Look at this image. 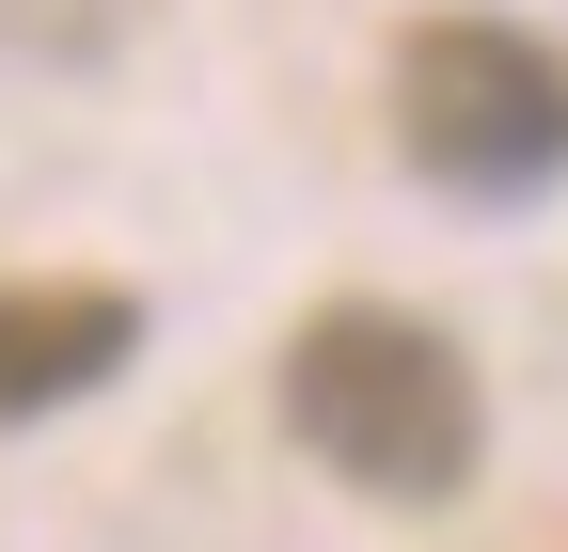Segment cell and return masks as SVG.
Wrapping results in <instances>:
<instances>
[{
  "label": "cell",
  "mask_w": 568,
  "mask_h": 552,
  "mask_svg": "<svg viewBox=\"0 0 568 552\" xmlns=\"http://www.w3.org/2000/svg\"><path fill=\"white\" fill-rule=\"evenodd\" d=\"M126 348H142V300L126 285H0V427L95 395Z\"/></svg>",
  "instance_id": "3957f363"
},
{
  "label": "cell",
  "mask_w": 568,
  "mask_h": 552,
  "mask_svg": "<svg viewBox=\"0 0 568 552\" xmlns=\"http://www.w3.org/2000/svg\"><path fill=\"white\" fill-rule=\"evenodd\" d=\"M395 143L458 190H537L568 174V63L506 17H443L395 48Z\"/></svg>",
  "instance_id": "7a4b0ae2"
},
{
  "label": "cell",
  "mask_w": 568,
  "mask_h": 552,
  "mask_svg": "<svg viewBox=\"0 0 568 552\" xmlns=\"http://www.w3.org/2000/svg\"><path fill=\"white\" fill-rule=\"evenodd\" d=\"M284 427H301L364 505H443V490H474L489 410H474V364L426 316L332 300V316H301V348H284Z\"/></svg>",
  "instance_id": "6da1fadb"
}]
</instances>
